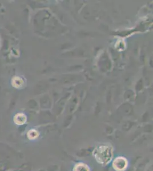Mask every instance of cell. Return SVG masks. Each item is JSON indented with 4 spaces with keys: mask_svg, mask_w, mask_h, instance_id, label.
Wrapping results in <instances>:
<instances>
[{
    "mask_svg": "<svg viewBox=\"0 0 153 171\" xmlns=\"http://www.w3.org/2000/svg\"><path fill=\"white\" fill-rule=\"evenodd\" d=\"M113 150L110 145H102L96 147L93 155L96 161L103 165H107L112 161L113 156Z\"/></svg>",
    "mask_w": 153,
    "mask_h": 171,
    "instance_id": "cell-1",
    "label": "cell"
},
{
    "mask_svg": "<svg viewBox=\"0 0 153 171\" xmlns=\"http://www.w3.org/2000/svg\"><path fill=\"white\" fill-rule=\"evenodd\" d=\"M128 160L122 156L116 157L113 162V167L116 171H124L128 167Z\"/></svg>",
    "mask_w": 153,
    "mask_h": 171,
    "instance_id": "cell-2",
    "label": "cell"
},
{
    "mask_svg": "<svg viewBox=\"0 0 153 171\" xmlns=\"http://www.w3.org/2000/svg\"><path fill=\"white\" fill-rule=\"evenodd\" d=\"M15 123L18 125L24 124L26 121V117L23 114H18L16 115L14 119Z\"/></svg>",
    "mask_w": 153,
    "mask_h": 171,
    "instance_id": "cell-3",
    "label": "cell"
},
{
    "mask_svg": "<svg viewBox=\"0 0 153 171\" xmlns=\"http://www.w3.org/2000/svg\"><path fill=\"white\" fill-rule=\"evenodd\" d=\"M73 171H90L87 165L83 162H79L76 164L73 168Z\"/></svg>",
    "mask_w": 153,
    "mask_h": 171,
    "instance_id": "cell-4",
    "label": "cell"
},
{
    "mask_svg": "<svg viewBox=\"0 0 153 171\" xmlns=\"http://www.w3.org/2000/svg\"><path fill=\"white\" fill-rule=\"evenodd\" d=\"M23 84V81L19 77H14L12 80V85L16 88H19Z\"/></svg>",
    "mask_w": 153,
    "mask_h": 171,
    "instance_id": "cell-5",
    "label": "cell"
},
{
    "mask_svg": "<svg viewBox=\"0 0 153 171\" xmlns=\"http://www.w3.org/2000/svg\"><path fill=\"white\" fill-rule=\"evenodd\" d=\"M38 136V133L35 130H31L28 133V138L31 140L35 139Z\"/></svg>",
    "mask_w": 153,
    "mask_h": 171,
    "instance_id": "cell-6",
    "label": "cell"
}]
</instances>
